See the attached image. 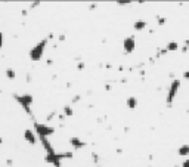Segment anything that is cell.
I'll return each instance as SVG.
<instances>
[{"label":"cell","instance_id":"cell-1","mask_svg":"<svg viewBox=\"0 0 189 167\" xmlns=\"http://www.w3.org/2000/svg\"><path fill=\"white\" fill-rule=\"evenodd\" d=\"M46 46H47V39H43V40H40L38 43H36L31 49H30V59L31 61H40L41 58H43V53H44V49H46Z\"/></svg>","mask_w":189,"mask_h":167},{"label":"cell","instance_id":"cell-2","mask_svg":"<svg viewBox=\"0 0 189 167\" xmlns=\"http://www.w3.org/2000/svg\"><path fill=\"white\" fill-rule=\"evenodd\" d=\"M179 87H180V80H177V79H174L171 84H170V87H168V90H167V107H170L171 104H173V101H174V98H176V95H177V92H179Z\"/></svg>","mask_w":189,"mask_h":167},{"label":"cell","instance_id":"cell-3","mask_svg":"<svg viewBox=\"0 0 189 167\" xmlns=\"http://www.w3.org/2000/svg\"><path fill=\"white\" fill-rule=\"evenodd\" d=\"M34 130H36V135H38V138H49L50 135L55 133V129L50 127L47 124H43V123H34Z\"/></svg>","mask_w":189,"mask_h":167},{"label":"cell","instance_id":"cell-4","mask_svg":"<svg viewBox=\"0 0 189 167\" xmlns=\"http://www.w3.org/2000/svg\"><path fill=\"white\" fill-rule=\"evenodd\" d=\"M15 98H16V102H18L19 105H22V108H24L27 113H30V107H31V104H33V96L28 95V93H25V95H18V96H15Z\"/></svg>","mask_w":189,"mask_h":167},{"label":"cell","instance_id":"cell-5","mask_svg":"<svg viewBox=\"0 0 189 167\" xmlns=\"http://www.w3.org/2000/svg\"><path fill=\"white\" fill-rule=\"evenodd\" d=\"M123 47H124L126 53H132V52L135 50V47H136V39H135L133 36H129L127 39H124Z\"/></svg>","mask_w":189,"mask_h":167},{"label":"cell","instance_id":"cell-6","mask_svg":"<svg viewBox=\"0 0 189 167\" xmlns=\"http://www.w3.org/2000/svg\"><path fill=\"white\" fill-rule=\"evenodd\" d=\"M24 138H25V141H27L28 143H31V145H36V142H37L36 133H34L31 129H27V130L24 132Z\"/></svg>","mask_w":189,"mask_h":167},{"label":"cell","instance_id":"cell-7","mask_svg":"<svg viewBox=\"0 0 189 167\" xmlns=\"http://www.w3.org/2000/svg\"><path fill=\"white\" fill-rule=\"evenodd\" d=\"M70 143H71V146H74V148H83V146H86V142H83L80 138H77V136H73L71 139H70Z\"/></svg>","mask_w":189,"mask_h":167},{"label":"cell","instance_id":"cell-8","mask_svg":"<svg viewBox=\"0 0 189 167\" xmlns=\"http://www.w3.org/2000/svg\"><path fill=\"white\" fill-rule=\"evenodd\" d=\"M177 154L180 157H188L189 155V145H182L179 149H177Z\"/></svg>","mask_w":189,"mask_h":167},{"label":"cell","instance_id":"cell-9","mask_svg":"<svg viewBox=\"0 0 189 167\" xmlns=\"http://www.w3.org/2000/svg\"><path fill=\"white\" fill-rule=\"evenodd\" d=\"M177 49H179V43H176V42H170L167 44V47H165L167 52H176Z\"/></svg>","mask_w":189,"mask_h":167},{"label":"cell","instance_id":"cell-10","mask_svg":"<svg viewBox=\"0 0 189 167\" xmlns=\"http://www.w3.org/2000/svg\"><path fill=\"white\" fill-rule=\"evenodd\" d=\"M127 107H129V108H132V110H133V108H136V107H138V99H136L135 96H130V98L127 99Z\"/></svg>","mask_w":189,"mask_h":167},{"label":"cell","instance_id":"cell-11","mask_svg":"<svg viewBox=\"0 0 189 167\" xmlns=\"http://www.w3.org/2000/svg\"><path fill=\"white\" fill-rule=\"evenodd\" d=\"M145 27H146V21H136V22H135V28H136L138 31L143 30Z\"/></svg>","mask_w":189,"mask_h":167},{"label":"cell","instance_id":"cell-12","mask_svg":"<svg viewBox=\"0 0 189 167\" xmlns=\"http://www.w3.org/2000/svg\"><path fill=\"white\" fill-rule=\"evenodd\" d=\"M6 76H7V79H10V80H13L15 79V71L12 70V68H6Z\"/></svg>","mask_w":189,"mask_h":167},{"label":"cell","instance_id":"cell-13","mask_svg":"<svg viewBox=\"0 0 189 167\" xmlns=\"http://www.w3.org/2000/svg\"><path fill=\"white\" fill-rule=\"evenodd\" d=\"M64 113H65L67 116H73V110H71L70 107H65V108H64Z\"/></svg>","mask_w":189,"mask_h":167},{"label":"cell","instance_id":"cell-14","mask_svg":"<svg viewBox=\"0 0 189 167\" xmlns=\"http://www.w3.org/2000/svg\"><path fill=\"white\" fill-rule=\"evenodd\" d=\"M182 167H189V158L183 160V163H182Z\"/></svg>","mask_w":189,"mask_h":167},{"label":"cell","instance_id":"cell-15","mask_svg":"<svg viewBox=\"0 0 189 167\" xmlns=\"http://www.w3.org/2000/svg\"><path fill=\"white\" fill-rule=\"evenodd\" d=\"M157 21H158V24H160V25H163V24L165 22V18H158Z\"/></svg>","mask_w":189,"mask_h":167},{"label":"cell","instance_id":"cell-16","mask_svg":"<svg viewBox=\"0 0 189 167\" xmlns=\"http://www.w3.org/2000/svg\"><path fill=\"white\" fill-rule=\"evenodd\" d=\"M3 47V33H0V49Z\"/></svg>","mask_w":189,"mask_h":167},{"label":"cell","instance_id":"cell-17","mask_svg":"<svg viewBox=\"0 0 189 167\" xmlns=\"http://www.w3.org/2000/svg\"><path fill=\"white\" fill-rule=\"evenodd\" d=\"M183 79L189 80V71H185V73H183Z\"/></svg>","mask_w":189,"mask_h":167},{"label":"cell","instance_id":"cell-18","mask_svg":"<svg viewBox=\"0 0 189 167\" xmlns=\"http://www.w3.org/2000/svg\"><path fill=\"white\" fill-rule=\"evenodd\" d=\"M0 143H1V139H0Z\"/></svg>","mask_w":189,"mask_h":167}]
</instances>
